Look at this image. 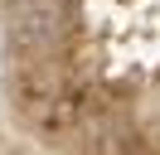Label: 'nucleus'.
<instances>
[{
    "mask_svg": "<svg viewBox=\"0 0 160 155\" xmlns=\"http://www.w3.org/2000/svg\"><path fill=\"white\" fill-rule=\"evenodd\" d=\"M63 0H20V5L10 10V39L24 48L34 44H53V39L63 34Z\"/></svg>",
    "mask_w": 160,
    "mask_h": 155,
    "instance_id": "nucleus-1",
    "label": "nucleus"
}]
</instances>
